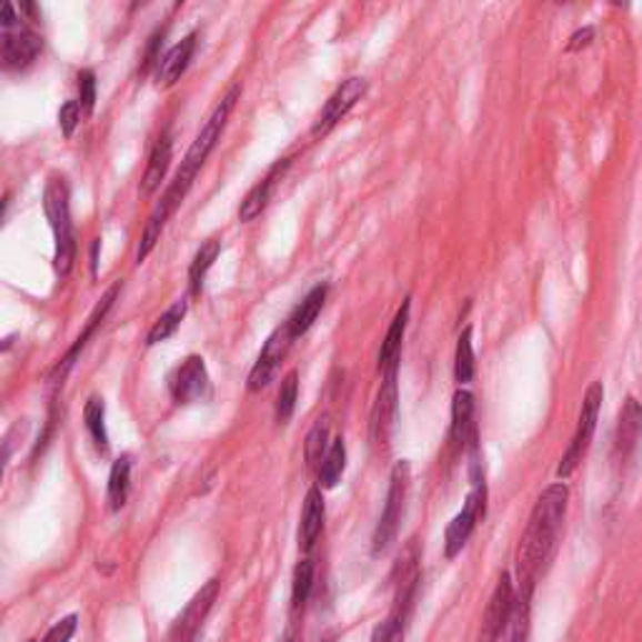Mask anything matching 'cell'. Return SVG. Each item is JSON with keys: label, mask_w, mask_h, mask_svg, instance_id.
<instances>
[{"label": "cell", "mask_w": 642, "mask_h": 642, "mask_svg": "<svg viewBox=\"0 0 642 642\" xmlns=\"http://www.w3.org/2000/svg\"><path fill=\"white\" fill-rule=\"evenodd\" d=\"M221 254V241L219 239H209L203 241L201 249L193 254L191 267H189V289L191 294H201L203 281H207V274L213 267V261Z\"/></svg>", "instance_id": "83f0119b"}, {"label": "cell", "mask_w": 642, "mask_h": 642, "mask_svg": "<svg viewBox=\"0 0 642 642\" xmlns=\"http://www.w3.org/2000/svg\"><path fill=\"white\" fill-rule=\"evenodd\" d=\"M410 311H412V299H404L402 307L397 309V314L392 319V324L387 329V337L379 349L377 367L379 372H389V369H399V357H402V342L407 334V324H410Z\"/></svg>", "instance_id": "2e32d148"}, {"label": "cell", "mask_w": 642, "mask_h": 642, "mask_svg": "<svg viewBox=\"0 0 642 642\" xmlns=\"http://www.w3.org/2000/svg\"><path fill=\"white\" fill-rule=\"evenodd\" d=\"M131 467H133V462H131L129 454H121L111 467V474H109V508H111V512L123 510L126 500H129Z\"/></svg>", "instance_id": "4316f807"}, {"label": "cell", "mask_w": 642, "mask_h": 642, "mask_svg": "<svg viewBox=\"0 0 642 642\" xmlns=\"http://www.w3.org/2000/svg\"><path fill=\"white\" fill-rule=\"evenodd\" d=\"M99 249H101V241L96 239L93 244H91V271H93V277L99 274Z\"/></svg>", "instance_id": "74e56055"}, {"label": "cell", "mask_w": 642, "mask_h": 642, "mask_svg": "<svg viewBox=\"0 0 642 642\" xmlns=\"http://www.w3.org/2000/svg\"><path fill=\"white\" fill-rule=\"evenodd\" d=\"M193 53H197V33L183 36L177 46H171L167 53L161 56V63L156 66V81L159 86H173L179 78L187 73Z\"/></svg>", "instance_id": "e0dca14e"}, {"label": "cell", "mask_w": 642, "mask_h": 642, "mask_svg": "<svg viewBox=\"0 0 642 642\" xmlns=\"http://www.w3.org/2000/svg\"><path fill=\"white\" fill-rule=\"evenodd\" d=\"M327 294H329V287L327 284H317L304 299L299 301L297 309L291 311V317L287 319V329H289L291 339L304 337L309 329L314 327L317 317L321 314V309H324Z\"/></svg>", "instance_id": "ffe728a7"}, {"label": "cell", "mask_w": 642, "mask_h": 642, "mask_svg": "<svg viewBox=\"0 0 642 642\" xmlns=\"http://www.w3.org/2000/svg\"><path fill=\"white\" fill-rule=\"evenodd\" d=\"M297 397H299V372L297 369H291V372L281 379V387L277 394L274 414L279 424H287L291 420V414H294L297 410Z\"/></svg>", "instance_id": "4dcf8cb0"}, {"label": "cell", "mask_w": 642, "mask_h": 642, "mask_svg": "<svg viewBox=\"0 0 642 642\" xmlns=\"http://www.w3.org/2000/svg\"><path fill=\"white\" fill-rule=\"evenodd\" d=\"M121 289H123V284L119 281V284H113L109 291H106V297L101 299V304L96 307V311H93L91 319H89V327H86V329H83V334L76 339V344H73L71 349H68V354L63 357V362L56 367V372H53V374H56V377H61V382H63V377L68 374V369L73 367V359L78 357V352H81V349H83L86 344H89V339L93 337L96 327H99L101 321L106 319V314H109V309L113 307V301H116V297H119V291H121Z\"/></svg>", "instance_id": "7402d4cb"}, {"label": "cell", "mask_w": 642, "mask_h": 642, "mask_svg": "<svg viewBox=\"0 0 642 642\" xmlns=\"http://www.w3.org/2000/svg\"><path fill=\"white\" fill-rule=\"evenodd\" d=\"M450 442L454 450H464L467 444L477 442L474 432V397L467 389H457L452 399V427Z\"/></svg>", "instance_id": "d6986e66"}, {"label": "cell", "mask_w": 642, "mask_h": 642, "mask_svg": "<svg viewBox=\"0 0 642 642\" xmlns=\"http://www.w3.org/2000/svg\"><path fill=\"white\" fill-rule=\"evenodd\" d=\"M642 440V404L635 397H628L618 417L615 442H612V460L618 467H628L635 457Z\"/></svg>", "instance_id": "4fadbf2b"}, {"label": "cell", "mask_w": 642, "mask_h": 642, "mask_svg": "<svg viewBox=\"0 0 642 642\" xmlns=\"http://www.w3.org/2000/svg\"><path fill=\"white\" fill-rule=\"evenodd\" d=\"M81 101H66L61 113H58V123H61V131L66 139H71L76 133L78 123H81Z\"/></svg>", "instance_id": "836d02e7"}, {"label": "cell", "mask_w": 642, "mask_h": 642, "mask_svg": "<svg viewBox=\"0 0 642 642\" xmlns=\"http://www.w3.org/2000/svg\"><path fill=\"white\" fill-rule=\"evenodd\" d=\"M189 311V301L187 299H179L173 301V304L163 311V314L153 321V327L149 329V334H146V344L156 347L161 342H167L173 334H177V329L181 327L183 317H187Z\"/></svg>", "instance_id": "d4e9b609"}, {"label": "cell", "mask_w": 642, "mask_h": 642, "mask_svg": "<svg viewBox=\"0 0 642 642\" xmlns=\"http://www.w3.org/2000/svg\"><path fill=\"white\" fill-rule=\"evenodd\" d=\"M83 420L86 430H89L93 447L99 450V454H109V430H106V402L103 397L91 394L89 402L83 407Z\"/></svg>", "instance_id": "cb8c5ba5"}, {"label": "cell", "mask_w": 642, "mask_h": 642, "mask_svg": "<svg viewBox=\"0 0 642 642\" xmlns=\"http://www.w3.org/2000/svg\"><path fill=\"white\" fill-rule=\"evenodd\" d=\"M169 392L173 402L181 407L201 402V399L209 394V372L203 357L189 354L177 369H173V374L169 379Z\"/></svg>", "instance_id": "30bf717a"}, {"label": "cell", "mask_w": 642, "mask_h": 642, "mask_svg": "<svg viewBox=\"0 0 642 642\" xmlns=\"http://www.w3.org/2000/svg\"><path fill=\"white\" fill-rule=\"evenodd\" d=\"M43 51L41 36L33 31H3V43H0V53H3V66L8 71H21V68L31 66Z\"/></svg>", "instance_id": "9a60e30c"}, {"label": "cell", "mask_w": 642, "mask_h": 642, "mask_svg": "<svg viewBox=\"0 0 642 642\" xmlns=\"http://www.w3.org/2000/svg\"><path fill=\"white\" fill-rule=\"evenodd\" d=\"M369 91L367 78H347V81L339 86V89L329 96V101L321 109L319 119L314 123V136H327L329 131H334L339 123L347 119V113L354 109V106L364 99Z\"/></svg>", "instance_id": "9c48e42d"}, {"label": "cell", "mask_w": 642, "mask_h": 642, "mask_svg": "<svg viewBox=\"0 0 642 642\" xmlns=\"http://www.w3.org/2000/svg\"><path fill=\"white\" fill-rule=\"evenodd\" d=\"M171 159H173V139H171V133H161V139L156 141L153 151L149 156V167H146V173H143V181H141L143 193L159 191L161 181L167 179Z\"/></svg>", "instance_id": "603a6c76"}, {"label": "cell", "mask_w": 642, "mask_h": 642, "mask_svg": "<svg viewBox=\"0 0 642 642\" xmlns=\"http://www.w3.org/2000/svg\"><path fill=\"white\" fill-rule=\"evenodd\" d=\"M397 402H399L397 369H389V372L382 374V387H379L377 402L372 407V422H369V437H372L374 447H387L389 437H392L397 420Z\"/></svg>", "instance_id": "8fae6325"}, {"label": "cell", "mask_w": 642, "mask_h": 642, "mask_svg": "<svg viewBox=\"0 0 642 642\" xmlns=\"http://www.w3.org/2000/svg\"><path fill=\"white\" fill-rule=\"evenodd\" d=\"M602 399H605V387H602V382H592L588 387L585 397H582L575 434H572L568 450H565V454H562V460L558 464L560 480H568V477L578 470L580 462L585 460V454L592 444V437H595V430H598Z\"/></svg>", "instance_id": "52a82bcc"}, {"label": "cell", "mask_w": 642, "mask_h": 642, "mask_svg": "<svg viewBox=\"0 0 642 642\" xmlns=\"http://www.w3.org/2000/svg\"><path fill=\"white\" fill-rule=\"evenodd\" d=\"M410 482H412L410 462L407 460L397 462L392 474H389L387 502H384L382 518H379L374 538H372V552L374 554H384L397 540L399 524H402V518H404V504H407V498H410Z\"/></svg>", "instance_id": "8992f818"}, {"label": "cell", "mask_w": 642, "mask_h": 642, "mask_svg": "<svg viewBox=\"0 0 642 642\" xmlns=\"http://www.w3.org/2000/svg\"><path fill=\"white\" fill-rule=\"evenodd\" d=\"M472 447V462H470V482L472 488L467 492L464 508L454 514V520L450 522V528L444 532V554L447 558H457L470 542L472 532L477 530V524L484 518L488 512V484H484V474H482V460H480V450H477V442Z\"/></svg>", "instance_id": "5b68a950"}, {"label": "cell", "mask_w": 642, "mask_h": 642, "mask_svg": "<svg viewBox=\"0 0 642 642\" xmlns=\"http://www.w3.org/2000/svg\"><path fill=\"white\" fill-rule=\"evenodd\" d=\"M321 530H324V494L321 488H311L307 492L304 510H301V522H299V544L304 550H311L319 540Z\"/></svg>", "instance_id": "44dd1931"}, {"label": "cell", "mask_w": 642, "mask_h": 642, "mask_svg": "<svg viewBox=\"0 0 642 642\" xmlns=\"http://www.w3.org/2000/svg\"><path fill=\"white\" fill-rule=\"evenodd\" d=\"M239 99H241V86H231L229 93L223 96L217 109H213V113L209 116L207 126H203L197 139H193V143L189 146V151H187V156H183L181 169L177 171V177H173V181L169 183V189L163 191L159 207L153 209L149 221H146L143 233H141V244H139V251H136V264L146 261V257L151 254L153 247L159 244V239H161L163 229H167L169 219L173 217V213H177L183 199H187V193L191 191L193 181H197L199 171L203 169V163H207L211 151L217 149L221 133H223V129H227L229 116L233 109H237Z\"/></svg>", "instance_id": "6da1fadb"}, {"label": "cell", "mask_w": 642, "mask_h": 642, "mask_svg": "<svg viewBox=\"0 0 642 642\" xmlns=\"http://www.w3.org/2000/svg\"><path fill=\"white\" fill-rule=\"evenodd\" d=\"M78 93H81V109L86 113H93V106H96V73L93 71L78 73Z\"/></svg>", "instance_id": "e575fe53"}, {"label": "cell", "mask_w": 642, "mask_h": 642, "mask_svg": "<svg viewBox=\"0 0 642 642\" xmlns=\"http://www.w3.org/2000/svg\"><path fill=\"white\" fill-rule=\"evenodd\" d=\"M217 598H219V580L213 578L187 602V608H183L179 612V618L173 620V625L169 630V642H193L197 640L199 630L203 628V622H207Z\"/></svg>", "instance_id": "ba28073f"}, {"label": "cell", "mask_w": 642, "mask_h": 642, "mask_svg": "<svg viewBox=\"0 0 642 642\" xmlns=\"http://www.w3.org/2000/svg\"><path fill=\"white\" fill-rule=\"evenodd\" d=\"M289 163H291V159L277 161L274 167L269 169L267 177L261 179L257 187L247 193L244 201H241V207H239V219L241 221H254L257 217H261V211L267 209L271 193H274L277 183L281 181V177H284V171L289 169Z\"/></svg>", "instance_id": "ac0fdd59"}, {"label": "cell", "mask_w": 642, "mask_h": 642, "mask_svg": "<svg viewBox=\"0 0 642 642\" xmlns=\"http://www.w3.org/2000/svg\"><path fill=\"white\" fill-rule=\"evenodd\" d=\"M311 588H314V562L301 560L294 570V585H291V600H294L297 610H301L309 602Z\"/></svg>", "instance_id": "d6a6232c"}, {"label": "cell", "mask_w": 642, "mask_h": 642, "mask_svg": "<svg viewBox=\"0 0 642 642\" xmlns=\"http://www.w3.org/2000/svg\"><path fill=\"white\" fill-rule=\"evenodd\" d=\"M454 379L460 387L470 384L474 379V342H472V327H467L464 332L457 339V352H454Z\"/></svg>", "instance_id": "f546056e"}, {"label": "cell", "mask_w": 642, "mask_h": 642, "mask_svg": "<svg viewBox=\"0 0 642 642\" xmlns=\"http://www.w3.org/2000/svg\"><path fill=\"white\" fill-rule=\"evenodd\" d=\"M420 552L417 548H407L399 558L397 565V575H399V585H397V595H394V605L392 612L379 622L372 632V642H404L407 635V625H410V615L414 608V598H417V585H420Z\"/></svg>", "instance_id": "3957f363"}, {"label": "cell", "mask_w": 642, "mask_h": 642, "mask_svg": "<svg viewBox=\"0 0 642 642\" xmlns=\"http://www.w3.org/2000/svg\"><path fill=\"white\" fill-rule=\"evenodd\" d=\"M78 630V615H68L63 620H58L56 625L46 632V638L41 642H71Z\"/></svg>", "instance_id": "d590c367"}, {"label": "cell", "mask_w": 642, "mask_h": 642, "mask_svg": "<svg viewBox=\"0 0 642 642\" xmlns=\"http://www.w3.org/2000/svg\"><path fill=\"white\" fill-rule=\"evenodd\" d=\"M514 598H518V590H514L512 585V578L508 575V572H502V578L498 580V588H494L488 608H484L482 628H480V635H477V642H500L502 630L510 620Z\"/></svg>", "instance_id": "7c38bea8"}, {"label": "cell", "mask_w": 642, "mask_h": 642, "mask_svg": "<svg viewBox=\"0 0 642 642\" xmlns=\"http://www.w3.org/2000/svg\"><path fill=\"white\" fill-rule=\"evenodd\" d=\"M568 502L570 490L565 482L550 484L534 502L518 548V592H522V595L532 598L540 578L548 572L554 552H558Z\"/></svg>", "instance_id": "7a4b0ae2"}, {"label": "cell", "mask_w": 642, "mask_h": 642, "mask_svg": "<svg viewBox=\"0 0 642 642\" xmlns=\"http://www.w3.org/2000/svg\"><path fill=\"white\" fill-rule=\"evenodd\" d=\"M43 211L53 231V264L61 277H68L76 261V233L71 221V203H68V183L63 177H51L43 191Z\"/></svg>", "instance_id": "277c9868"}, {"label": "cell", "mask_w": 642, "mask_h": 642, "mask_svg": "<svg viewBox=\"0 0 642 642\" xmlns=\"http://www.w3.org/2000/svg\"><path fill=\"white\" fill-rule=\"evenodd\" d=\"M530 595H522L518 592V598H514V605L510 612V620L508 625L502 630V642H528L530 635Z\"/></svg>", "instance_id": "f1b7e54d"}, {"label": "cell", "mask_w": 642, "mask_h": 642, "mask_svg": "<svg viewBox=\"0 0 642 642\" xmlns=\"http://www.w3.org/2000/svg\"><path fill=\"white\" fill-rule=\"evenodd\" d=\"M592 38H595V28H582V31H578V33H572L570 36V43H568V48L565 51L568 53H575V51H582V48H588L590 43H592Z\"/></svg>", "instance_id": "8d00e7d4"}, {"label": "cell", "mask_w": 642, "mask_h": 642, "mask_svg": "<svg viewBox=\"0 0 642 642\" xmlns=\"http://www.w3.org/2000/svg\"><path fill=\"white\" fill-rule=\"evenodd\" d=\"M347 470V444L342 437H337L324 454V460L319 464V488L321 490H334L342 474Z\"/></svg>", "instance_id": "484cf974"}, {"label": "cell", "mask_w": 642, "mask_h": 642, "mask_svg": "<svg viewBox=\"0 0 642 642\" xmlns=\"http://www.w3.org/2000/svg\"><path fill=\"white\" fill-rule=\"evenodd\" d=\"M291 342H294V339H291L287 324L279 327L277 332L267 339V344H264V349H261L257 364L251 367L249 392H261V389H267L271 382H274V377L279 372L281 362H284Z\"/></svg>", "instance_id": "5bb4252c"}, {"label": "cell", "mask_w": 642, "mask_h": 642, "mask_svg": "<svg viewBox=\"0 0 642 642\" xmlns=\"http://www.w3.org/2000/svg\"><path fill=\"white\" fill-rule=\"evenodd\" d=\"M329 420L327 417H321L317 420V424L311 427L309 434H307V442H304V460L309 467H319L321 460H324V454L329 452Z\"/></svg>", "instance_id": "1f68e13d"}]
</instances>
